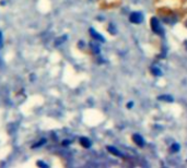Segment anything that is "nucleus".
Returning a JSON list of instances; mask_svg holds the SVG:
<instances>
[{
    "instance_id": "1",
    "label": "nucleus",
    "mask_w": 187,
    "mask_h": 168,
    "mask_svg": "<svg viewBox=\"0 0 187 168\" xmlns=\"http://www.w3.org/2000/svg\"><path fill=\"white\" fill-rule=\"evenodd\" d=\"M129 20L131 23H135V24H139V23H141V21L143 20V17H142L141 13L139 12H134L130 14L129 17Z\"/></svg>"
},
{
    "instance_id": "2",
    "label": "nucleus",
    "mask_w": 187,
    "mask_h": 168,
    "mask_svg": "<svg viewBox=\"0 0 187 168\" xmlns=\"http://www.w3.org/2000/svg\"><path fill=\"white\" fill-rule=\"evenodd\" d=\"M151 28L154 33L157 34H161V26H160L159 20L157 18H152L151 19Z\"/></svg>"
},
{
    "instance_id": "3",
    "label": "nucleus",
    "mask_w": 187,
    "mask_h": 168,
    "mask_svg": "<svg viewBox=\"0 0 187 168\" xmlns=\"http://www.w3.org/2000/svg\"><path fill=\"white\" fill-rule=\"evenodd\" d=\"M132 139L135 141V143L137 144L138 146H140V147H142V146L145 145V140H143V138H142L141 136H139V134H135V136H132Z\"/></svg>"
},
{
    "instance_id": "4",
    "label": "nucleus",
    "mask_w": 187,
    "mask_h": 168,
    "mask_svg": "<svg viewBox=\"0 0 187 168\" xmlns=\"http://www.w3.org/2000/svg\"><path fill=\"white\" fill-rule=\"evenodd\" d=\"M107 151L110 152V153H112V154H114L115 156H123V154L120 153V152H118V150L117 148H115V147H113V146H107Z\"/></svg>"
},
{
    "instance_id": "5",
    "label": "nucleus",
    "mask_w": 187,
    "mask_h": 168,
    "mask_svg": "<svg viewBox=\"0 0 187 168\" xmlns=\"http://www.w3.org/2000/svg\"><path fill=\"white\" fill-rule=\"evenodd\" d=\"M80 143H81V145L84 146V147H87V148L91 146L90 140H89V139H87V138H81V139H80Z\"/></svg>"
},
{
    "instance_id": "6",
    "label": "nucleus",
    "mask_w": 187,
    "mask_h": 168,
    "mask_svg": "<svg viewBox=\"0 0 187 168\" xmlns=\"http://www.w3.org/2000/svg\"><path fill=\"white\" fill-rule=\"evenodd\" d=\"M90 33L92 34L93 36H94V38L95 39H97V40H101V42H104V38H103V36L102 35H100V34H97L96 32H95L93 28H91L90 30Z\"/></svg>"
},
{
    "instance_id": "7",
    "label": "nucleus",
    "mask_w": 187,
    "mask_h": 168,
    "mask_svg": "<svg viewBox=\"0 0 187 168\" xmlns=\"http://www.w3.org/2000/svg\"><path fill=\"white\" fill-rule=\"evenodd\" d=\"M159 99L160 100H165V102H173V98L169 95H162V96H159Z\"/></svg>"
},
{
    "instance_id": "8",
    "label": "nucleus",
    "mask_w": 187,
    "mask_h": 168,
    "mask_svg": "<svg viewBox=\"0 0 187 168\" xmlns=\"http://www.w3.org/2000/svg\"><path fill=\"white\" fill-rule=\"evenodd\" d=\"M171 150H172V152H177V151L180 150V145L178 144H173Z\"/></svg>"
},
{
    "instance_id": "9",
    "label": "nucleus",
    "mask_w": 187,
    "mask_h": 168,
    "mask_svg": "<svg viewBox=\"0 0 187 168\" xmlns=\"http://www.w3.org/2000/svg\"><path fill=\"white\" fill-rule=\"evenodd\" d=\"M152 71H153V73H154L155 75H160V74H161V71H160L159 69H157V68H152Z\"/></svg>"
},
{
    "instance_id": "10",
    "label": "nucleus",
    "mask_w": 187,
    "mask_h": 168,
    "mask_svg": "<svg viewBox=\"0 0 187 168\" xmlns=\"http://www.w3.org/2000/svg\"><path fill=\"white\" fill-rule=\"evenodd\" d=\"M2 46V34H1V32H0V47Z\"/></svg>"
},
{
    "instance_id": "11",
    "label": "nucleus",
    "mask_w": 187,
    "mask_h": 168,
    "mask_svg": "<svg viewBox=\"0 0 187 168\" xmlns=\"http://www.w3.org/2000/svg\"><path fill=\"white\" fill-rule=\"evenodd\" d=\"M132 107V103H129L128 104V108H131Z\"/></svg>"
},
{
    "instance_id": "12",
    "label": "nucleus",
    "mask_w": 187,
    "mask_h": 168,
    "mask_svg": "<svg viewBox=\"0 0 187 168\" xmlns=\"http://www.w3.org/2000/svg\"><path fill=\"white\" fill-rule=\"evenodd\" d=\"M38 165H40V166H47V165H45L44 163H38Z\"/></svg>"
}]
</instances>
